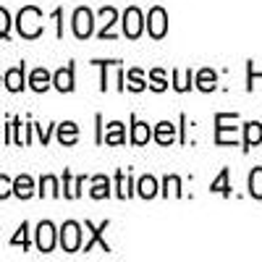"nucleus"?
<instances>
[{
    "instance_id": "obj_26",
    "label": "nucleus",
    "mask_w": 262,
    "mask_h": 262,
    "mask_svg": "<svg viewBox=\"0 0 262 262\" xmlns=\"http://www.w3.org/2000/svg\"><path fill=\"white\" fill-rule=\"evenodd\" d=\"M210 191H212V194L217 191V194H223V196H228V194H231V186H228V168H223V170H221V176H217V179L212 181Z\"/></svg>"
},
{
    "instance_id": "obj_1",
    "label": "nucleus",
    "mask_w": 262,
    "mask_h": 262,
    "mask_svg": "<svg viewBox=\"0 0 262 262\" xmlns=\"http://www.w3.org/2000/svg\"><path fill=\"white\" fill-rule=\"evenodd\" d=\"M16 29L24 39H37L42 32H45V24H42V11L37 6H24L16 16Z\"/></svg>"
},
{
    "instance_id": "obj_10",
    "label": "nucleus",
    "mask_w": 262,
    "mask_h": 262,
    "mask_svg": "<svg viewBox=\"0 0 262 262\" xmlns=\"http://www.w3.org/2000/svg\"><path fill=\"white\" fill-rule=\"evenodd\" d=\"M53 86L58 92H74V63L63 66L53 74Z\"/></svg>"
},
{
    "instance_id": "obj_13",
    "label": "nucleus",
    "mask_w": 262,
    "mask_h": 262,
    "mask_svg": "<svg viewBox=\"0 0 262 262\" xmlns=\"http://www.w3.org/2000/svg\"><path fill=\"white\" fill-rule=\"evenodd\" d=\"M50 84H53V74L48 69H34L29 74V86H32L34 92H48Z\"/></svg>"
},
{
    "instance_id": "obj_11",
    "label": "nucleus",
    "mask_w": 262,
    "mask_h": 262,
    "mask_svg": "<svg viewBox=\"0 0 262 262\" xmlns=\"http://www.w3.org/2000/svg\"><path fill=\"white\" fill-rule=\"evenodd\" d=\"M81 186H84V176H71V170H63V196L66 200H76L81 194Z\"/></svg>"
},
{
    "instance_id": "obj_21",
    "label": "nucleus",
    "mask_w": 262,
    "mask_h": 262,
    "mask_svg": "<svg viewBox=\"0 0 262 262\" xmlns=\"http://www.w3.org/2000/svg\"><path fill=\"white\" fill-rule=\"evenodd\" d=\"M215 81H217V76H215L212 69H202L200 74H196V86H200L202 92H212L215 90Z\"/></svg>"
},
{
    "instance_id": "obj_33",
    "label": "nucleus",
    "mask_w": 262,
    "mask_h": 262,
    "mask_svg": "<svg viewBox=\"0 0 262 262\" xmlns=\"http://www.w3.org/2000/svg\"><path fill=\"white\" fill-rule=\"evenodd\" d=\"M34 131H37V137H39V142H42V144H48V142H50L53 126H39V123H34Z\"/></svg>"
},
{
    "instance_id": "obj_34",
    "label": "nucleus",
    "mask_w": 262,
    "mask_h": 262,
    "mask_svg": "<svg viewBox=\"0 0 262 262\" xmlns=\"http://www.w3.org/2000/svg\"><path fill=\"white\" fill-rule=\"evenodd\" d=\"M53 18L58 21V37H63V11L55 8V11H53Z\"/></svg>"
},
{
    "instance_id": "obj_25",
    "label": "nucleus",
    "mask_w": 262,
    "mask_h": 262,
    "mask_svg": "<svg viewBox=\"0 0 262 262\" xmlns=\"http://www.w3.org/2000/svg\"><path fill=\"white\" fill-rule=\"evenodd\" d=\"M249 194L254 200H262V168H254L249 173Z\"/></svg>"
},
{
    "instance_id": "obj_16",
    "label": "nucleus",
    "mask_w": 262,
    "mask_h": 262,
    "mask_svg": "<svg viewBox=\"0 0 262 262\" xmlns=\"http://www.w3.org/2000/svg\"><path fill=\"white\" fill-rule=\"evenodd\" d=\"M102 142H105V144H123V142H126V134H123V123H118V121L107 123V131H105Z\"/></svg>"
},
{
    "instance_id": "obj_23",
    "label": "nucleus",
    "mask_w": 262,
    "mask_h": 262,
    "mask_svg": "<svg viewBox=\"0 0 262 262\" xmlns=\"http://www.w3.org/2000/svg\"><path fill=\"white\" fill-rule=\"evenodd\" d=\"M116 186H118V196H121V200H126V196H131V176H128V173L126 170H118L116 173Z\"/></svg>"
},
{
    "instance_id": "obj_22",
    "label": "nucleus",
    "mask_w": 262,
    "mask_h": 262,
    "mask_svg": "<svg viewBox=\"0 0 262 262\" xmlns=\"http://www.w3.org/2000/svg\"><path fill=\"white\" fill-rule=\"evenodd\" d=\"M11 247H21V249H29V223H21L18 226V231L13 233V238H11Z\"/></svg>"
},
{
    "instance_id": "obj_5",
    "label": "nucleus",
    "mask_w": 262,
    "mask_h": 262,
    "mask_svg": "<svg viewBox=\"0 0 262 262\" xmlns=\"http://www.w3.org/2000/svg\"><path fill=\"white\" fill-rule=\"evenodd\" d=\"M34 233H37V249H39V252L48 254V252L55 249V238H58L60 231H55V226H53L50 221H42Z\"/></svg>"
},
{
    "instance_id": "obj_24",
    "label": "nucleus",
    "mask_w": 262,
    "mask_h": 262,
    "mask_svg": "<svg viewBox=\"0 0 262 262\" xmlns=\"http://www.w3.org/2000/svg\"><path fill=\"white\" fill-rule=\"evenodd\" d=\"M158 194V181L152 176H142L139 179V196H144V200H152V196Z\"/></svg>"
},
{
    "instance_id": "obj_29",
    "label": "nucleus",
    "mask_w": 262,
    "mask_h": 262,
    "mask_svg": "<svg viewBox=\"0 0 262 262\" xmlns=\"http://www.w3.org/2000/svg\"><path fill=\"white\" fill-rule=\"evenodd\" d=\"M11 13L0 6V39H8V34H11Z\"/></svg>"
},
{
    "instance_id": "obj_2",
    "label": "nucleus",
    "mask_w": 262,
    "mask_h": 262,
    "mask_svg": "<svg viewBox=\"0 0 262 262\" xmlns=\"http://www.w3.org/2000/svg\"><path fill=\"white\" fill-rule=\"evenodd\" d=\"M60 247H63V252H69V254H74V252H79L81 249V226L76 223V221H66L63 226H60Z\"/></svg>"
},
{
    "instance_id": "obj_6",
    "label": "nucleus",
    "mask_w": 262,
    "mask_h": 262,
    "mask_svg": "<svg viewBox=\"0 0 262 262\" xmlns=\"http://www.w3.org/2000/svg\"><path fill=\"white\" fill-rule=\"evenodd\" d=\"M3 84L8 92H21L27 86V63L21 60L18 66H13V69H8L3 74Z\"/></svg>"
},
{
    "instance_id": "obj_20",
    "label": "nucleus",
    "mask_w": 262,
    "mask_h": 262,
    "mask_svg": "<svg viewBox=\"0 0 262 262\" xmlns=\"http://www.w3.org/2000/svg\"><path fill=\"white\" fill-rule=\"evenodd\" d=\"M149 139H152L149 126L142 123V121H134V128H131V142H134V144H147Z\"/></svg>"
},
{
    "instance_id": "obj_19",
    "label": "nucleus",
    "mask_w": 262,
    "mask_h": 262,
    "mask_svg": "<svg viewBox=\"0 0 262 262\" xmlns=\"http://www.w3.org/2000/svg\"><path fill=\"white\" fill-rule=\"evenodd\" d=\"M173 139H176V128H173V123H168V121L158 123V128H155V142H158V144H170Z\"/></svg>"
},
{
    "instance_id": "obj_7",
    "label": "nucleus",
    "mask_w": 262,
    "mask_h": 262,
    "mask_svg": "<svg viewBox=\"0 0 262 262\" xmlns=\"http://www.w3.org/2000/svg\"><path fill=\"white\" fill-rule=\"evenodd\" d=\"M228 121H226V113H217L215 116V142L217 144H233L236 139H238V134H236V126L231 128V126H226Z\"/></svg>"
},
{
    "instance_id": "obj_30",
    "label": "nucleus",
    "mask_w": 262,
    "mask_h": 262,
    "mask_svg": "<svg viewBox=\"0 0 262 262\" xmlns=\"http://www.w3.org/2000/svg\"><path fill=\"white\" fill-rule=\"evenodd\" d=\"M149 86H152V90H155V92H165V86H168V81H165V74L160 71V69H155V71H152L149 74Z\"/></svg>"
},
{
    "instance_id": "obj_3",
    "label": "nucleus",
    "mask_w": 262,
    "mask_h": 262,
    "mask_svg": "<svg viewBox=\"0 0 262 262\" xmlns=\"http://www.w3.org/2000/svg\"><path fill=\"white\" fill-rule=\"evenodd\" d=\"M71 27H74V34L79 39H86L92 32H95V13L90 8H76L74 16H71Z\"/></svg>"
},
{
    "instance_id": "obj_27",
    "label": "nucleus",
    "mask_w": 262,
    "mask_h": 262,
    "mask_svg": "<svg viewBox=\"0 0 262 262\" xmlns=\"http://www.w3.org/2000/svg\"><path fill=\"white\" fill-rule=\"evenodd\" d=\"M126 79H128V84H126V86H128L131 92H142L144 86H147V84H144V79H142V71H139V69H131Z\"/></svg>"
},
{
    "instance_id": "obj_4",
    "label": "nucleus",
    "mask_w": 262,
    "mask_h": 262,
    "mask_svg": "<svg viewBox=\"0 0 262 262\" xmlns=\"http://www.w3.org/2000/svg\"><path fill=\"white\" fill-rule=\"evenodd\" d=\"M147 32L152 34V39H163L165 37V32H168V13L160 6H155L149 11V16H147Z\"/></svg>"
},
{
    "instance_id": "obj_9",
    "label": "nucleus",
    "mask_w": 262,
    "mask_h": 262,
    "mask_svg": "<svg viewBox=\"0 0 262 262\" xmlns=\"http://www.w3.org/2000/svg\"><path fill=\"white\" fill-rule=\"evenodd\" d=\"M84 226H86V231H90V242H86V244L81 247L84 252H90V249H92L95 244H100V249H102V252H111V244H107V242H105V238H102V231H105L107 226H111V223H107V221H105V223H100V226H92L90 221H86Z\"/></svg>"
},
{
    "instance_id": "obj_28",
    "label": "nucleus",
    "mask_w": 262,
    "mask_h": 262,
    "mask_svg": "<svg viewBox=\"0 0 262 262\" xmlns=\"http://www.w3.org/2000/svg\"><path fill=\"white\" fill-rule=\"evenodd\" d=\"M191 79H194V74L191 71H173V84H176V90L179 92H186L189 86H191Z\"/></svg>"
},
{
    "instance_id": "obj_12",
    "label": "nucleus",
    "mask_w": 262,
    "mask_h": 262,
    "mask_svg": "<svg viewBox=\"0 0 262 262\" xmlns=\"http://www.w3.org/2000/svg\"><path fill=\"white\" fill-rule=\"evenodd\" d=\"M13 196H18V200H29V196H34V179L27 176V173L16 176L13 179Z\"/></svg>"
},
{
    "instance_id": "obj_32",
    "label": "nucleus",
    "mask_w": 262,
    "mask_h": 262,
    "mask_svg": "<svg viewBox=\"0 0 262 262\" xmlns=\"http://www.w3.org/2000/svg\"><path fill=\"white\" fill-rule=\"evenodd\" d=\"M176 194V196H181V179L179 176H168L165 179V194Z\"/></svg>"
},
{
    "instance_id": "obj_14",
    "label": "nucleus",
    "mask_w": 262,
    "mask_h": 262,
    "mask_svg": "<svg viewBox=\"0 0 262 262\" xmlns=\"http://www.w3.org/2000/svg\"><path fill=\"white\" fill-rule=\"evenodd\" d=\"M76 139H79V126H76L74 121L58 123V142H60L63 147H71V144H76Z\"/></svg>"
},
{
    "instance_id": "obj_18",
    "label": "nucleus",
    "mask_w": 262,
    "mask_h": 262,
    "mask_svg": "<svg viewBox=\"0 0 262 262\" xmlns=\"http://www.w3.org/2000/svg\"><path fill=\"white\" fill-rule=\"evenodd\" d=\"M90 194H92V200H105V196H111V179L107 176H95Z\"/></svg>"
},
{
    "instance_id": "obj_17",
    "label": "nucleus",
    "mask_w": 262,
    "mask_h": 262,
    "mask_svg": "<svg viewBox=\"0 0 262 262\" xmlns=\"http://www.w3.org/2000/svg\"><path fill=\"white\" fill-rule=\"evenodd\" d=\"M37 191H39V196H60V194H63L60 186H58V179L50 176V173L39 179V189H37Z\"/></svg>"
},
{
    "instance_id": "obj_35",
    "label": "nucleus",
    "mask_w": 262,
    "mask_h": 262,
    "mask_svg": "<svg viewBox=\"0 0 262 262\" xmlns=\"http://www.w3.org/2000/svg\"><path fill=\"white\" fill-rule=\"evenodd\" d=\"M0 81H3V76H0Z\"/></svg>"
},
{
    "instance_id": "obj_15",
    "label": "nucleus",
    "mask_w": 262,
    "mask_h": 262,
    "mask_svg": "<svg viewBox=\"0 0 262 262\" xmlns=\"http://www.w3.org/2000/svg\"><path fill=\"white\" fill-rule=\"evenodd\" d=\"M244 131H247V137H244V149H252L254 144L262 142V123L249 121V123L244 126Z\"/></svg>"
},
{
    "instance_id": "obj_8",
    "label": "nucleus",
    "mask_w": 262,
    "mask_h": 262,
    "mask_svg": "<svg viewBox=\"0 0 262 262\" xmlns=\"http://www.w3.org/2000/svg\"><path fill=\"white\" fill-rule=\"evenodd\" d=\"M142 13H139V8H126V13H123V32H126V37H131V39H137L139 34H142Z\"/></svg>"
},
{
    "instance_id": "obj_31",
    "label": "nucleus",
    "mask_w": 262,
    "mask_h": 262,
    "mask_svg": "<svg viewBox=\"0 0 262 262\" xmlns=\"http://www.w3.org/2000/svg\"><path fill=\"white\" fill-rule=\"evenodd\" d=\"M13 194V179H8L6 173H0V200H8Z\"/></svg>"
}]
</instances>
